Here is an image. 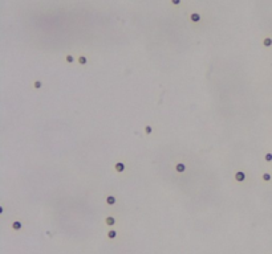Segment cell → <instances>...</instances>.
<instances>
[{
    "label": "cell",
    "instance_id": "1",
    "mask_svg": "<svg viewBox=\"0 0 272 254\" xmlns=\"http://www.w3.org/2000/svg\"><path fill=\"white\" fill-rule=\"evenodd\" d=\"M263 44L266 45V46H271L272 45V39H264Z\"/></svg>",
    "mask_w": 272,
    "mask_h": 254
},
{
    "label": "cell",
    "instance_id": "2",
    "mask_svg": "<svg viewBox=\"0 0 272 254\" xmlns=\"http://www.w3.org/2000/svg\"><path fill=\"white\" fill-rule=\"evenodd\" d=\"M177 171H178V172H183V171H184V166H182V164L177 166Z\"/></svg>",
    "mask_w": 272,
    "mask_h": 254
},
{
    "label": "cell",
    "instance_id": "3",
    "mask_svg": "<svg viewBox=\"0 0 272 254\" xmlns=\"http://www.w3.org/2000/svg\"><path fill=\"white\" fill-rule=\"evenodd\" d=\"M263 179L266 180V181H270V180H271V176L268 175V173H264V175H263Z\"/></svg>",
    "mask_w": 272,
    "mask_h": 254
},
{
    "label": "cell",
    "instance_id": "4",
    "mask_svg": "<svg viewBox=\"0 0 272 254\" xmlns=\"http://www.w3.org/2000/svg\"><path fill=\"white\" fill-rule=\"evenodd\" d=\"M200 17H199V15H193L191 16V20H194V21H198Z\"/></svg>",
    "mask_w": 272,
    "mask_h": 254
},
{
    "label": "cell",
    "instance_id": "5",
    "mask_svg": "<svg viewBox=\"0 0 272 254\" xmlns=\"http://www.w3.org/2000/svg\"><path fill=\"white\" fill-rule=\"evenodd\" d=\"M266 160H267V162H271V160H272V155H271V153H268V155L266 156Z\"/></svg>",
    "mask_w": 272,
    "mask_h": 254
},
{
    "label": "cell",
    "instance_id": "6",
    "mask_svg": "<svg viewBox=\"0 0 272 254\" xmlns=\"http://www.w3.org/2000/svg\"><path fill=\"white\" fill-rule=\"evenodd\" d=\"M108 203L109 204H114V199H113V197H108Z\"/></svg>",
    "mask_w": 272,
    "mask_h": 254
},
{
    "label": "cell",
    "instance_id": "7",
    "mask_svg": "<svg viewBox=\"0 0 272 254\" xmlns=\"http://www.w3.org/2000/svg\"><path fill=\"white\" fill-rule=\"evenodd\" d=\"M116 167H118V171L121 172V171H123V166L122 164H118V166H116Z\"/></svg>",
    "mask_w": 272,
    "mask_h": 254
},
{
    "label": "cell",
    "instance_id": "8",
    "mask_svg": "<svg viewBox=\"0 0 272 254\" xmlns=\"http://www.w3.org/2000/svg\"><path fill=\"white\" fill-rule=\"evenodd\" d=\"M40 86H41V82H39V81H37V82H36V83H35V88H37V89H39V88H40Z\"/></svg>",
    "mask_w": 272,
    "mask_h": 254
},
{
    "label": "cell",
    "instance_id": "9",
    "mask_svg": "<svg viewBox=\"0 0 272 254\" xmlns=\"http://www.w3.org/2000/svg\"><path fill=\"white\" fill-rule=\"evenodd\" d=\"M171 2H173L174 4H179V3H181V0H171Z\"/></svg>",
    "mask_w": 272,
    "mask_h": 254
},
{
    "label": "cell",
    "instance_id": "10",
    "mask_svg": "<svg viewBox=\"0 0 272 254\" xmlns=\"http://www.w3.org/2000/svg\"><path fill=\"white\" fill-rule=\"evenodd\" d=\"M146 132H152V127L147 126V127H146Z\"/></svg>",
    "mask_w": 272,
    "mask_h": 254
},
{
    "label": "cell",
    "instance_id": "11",
    "mask_svg": "<svg viewBox=\"0 0 272 254\" xmlns=\"http://www.w3.org/2000/svg\"><path fill=\"white\" fill-rule=\"evenodd\" d=\"M108 224H109V225H112V224H113V218H108Z\"/></svg>",
    "mask_w": 272,
    "mask_h": 254
},
{
    "label": "cell",
    "instance_id": "12",
    "mask_svg": "<svg viewBox=\"0 0 272 254\" xmlns=\"http://www.w3.org/2000/svg\"><path fill=\"white\" fill-rule=\"evenodd\" d=\"M109 236H110V237H114V236H116V232H110V234H109Z\"/></svg>",
    "mask_w": 272,
    "mask_h": 254
},
{
    "label": "cell",
    "instance_id": "13",
    "mask_svg": "<svg viewBox=\"0 0 272 254\" xmlns=\"http://www.w3.org/2000/svg\"><path fill=\"white\" fill-rule=\"evenodd\" d=\"M80 62L84 64V62H86V60H84V57H81V58H80Z\"/></svg>",
    "mask_w": 272,
    "mask_h": 254
}]
</instances>
